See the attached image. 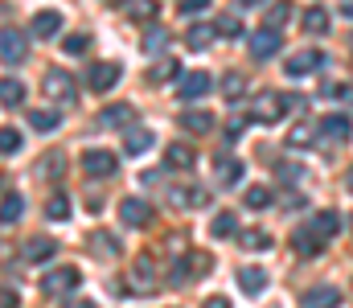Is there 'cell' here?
Masks as SVG:
<instances>
[{"label":"cell","mask_w":353,"mask_h":308,"mask_svg":"<svg viewBox=\"0 0 353 308\" xmlns=\"http://www.w3.org/2000/svg\"><path fill=\"white\" fill-rule=\"evenodd\" d=\"M296 107H300V99H296V95H279V91H267V95H259V99H255V111H251V119L271 127V123H279V119H283L288 111H296Z\"/></svg>","instance_id":"6da1fadb"},{"label":"cell","mask_w":353,"mask_h":308,"mask_svg":"<svg viewBox=\"0 0 353 308\" xmlns=\"http://www.w3.org/2000/svg\"><path fill=\"white\" fill-rule=\"evenodd\" d=\"M79 284H83V271L79 267H54V271L41 276V296L58 300V296H70Z\"/></svg>","instance_id":"7a4b0ae2"},{"label":"cell","mask_w":353,"mask_h":308,"mask_svg":"<svg viewBox=\"0 0 353 308\" xmlns=\"http://www.w3.org/2000/svg\"><path fill=\"white\" fill-rule=\"evenodd\" d=\"M41 95L50 103H62V107H70V103L79 99V87H74V79L66 74V70H50L46 79H41Z\"/></svg>","instance_id":"3957f363"},{"label":"cell","mask_w":353,"mask_h":308,"mask_svg":"<svg viewBox=\"0 0 353 308\" xmlns=\"http://www.w3.org/2000/svg\"><path fill=\"white\" fill-rule=\"evenodd\" d=\"M83 169H87V177H94V181H107V177L119 173V161L107 148H87L83 152Z\"/></svg>","instance_id":"277c9868"},{"label":"cell","mask_w":353,"mask_h":308,"mask_svg":"<svg viewBox=\"0 0 353 308\" xmlns=\"http://www.w3.org/2000/svg\"><path fill=\"white\" fill-rule=\"evenodd\" d=\"M128 288H132L136 296H152V292L161 288V280L152 276V259H136V271H132Z\"/></svg>","instance_id":"5b68a950"},{"label":"cell","mask_w":353,"mask_h":308,"mask_svg":"<svg viewBox=\"0 0 353 308\" xmlns=\"http://www.w3.org/2000/svg\"><path fill=\"white\" fill-rule=\"evenodd\" d=\"M275 54H279V29L263 25V29L251 37V58H255V62H267V58H275Z\"/></svg>","instance_id":"8992f818"},{"label":"cell","mask_w":353,"mask_h":308,"mask_svg":"<svg viewBox=\"0 0 353 308\" xmlns=\"http://www.w3.org/2000/svg\"><path fill=\"white\" fill-rule=\"evenodd\" d=\"M115 83H119V66H115V62H94V66L87 70V87L90 91H99V95L111 91Z\"/></svg>","instance_id":"52a82bcc"},{"label":"cell","mask_w":353,"mask_h":308,"mask_svg":"<svg viewBox=\"0 0 353 308\" xmlns=\"http://www.w3.org/2000/svg\"><path fill=\"white\" fill-rule=\"evenodd\" d=\"M25 54H29V45H25V37H21L17 29H4V33H0V62H8V66H17V62H25Z\"/></svg>","instance_id":"ba28073f"},{"label":"cell","mask_w":353,"mask_h":308,"mask_svg":"<svg viewBox=\"0 0 353 308\" xmlns=\"http://www.w3.org/2000/svg\"><path fill=\"white\" fill-rule=\"evenodd\" d=\"M210 87H214V79H210L205 70H189V74L176 83L181 99H201V95H210Z\"/></svg>","instance_id":"9c48e42d"},{"label":"cell","mask_w":353,"mask_h":308,"mask_svg":"<svg viewBox=\"0 0 353 308\" xmlns=\"http://www.w3.org/2000/svg\"><path fill=\"white\" fill-rule=\"evenodd\" d=\"M119 218H123V226H148L152 222V205L144 202V198H123Z\"/></svg>","instance_id":"30bf717a"},{"label":"cell","mask_w":353,"mask_h":308,"mask_svg":"<svg viewBox=\"0 0 353 308\" xmlns=\"http://www.w3.org/2000/svg\"><path fill=\"white\" fill-rule=\"evenodd\" d=\"M21 255H25L29 263H41V259H54V255H58V238H46V234H37V238H25V247H21Z\"/></svg>","instance_id":"8fae6325"},{"label":"cell","mask_w":353,"mask_h":308,"mask_svg":"<svg viewBox=\"0 0 353 308\" xmlns=\"http://www.w3.org/2000/svg\"><path fill=\"white\" fill-rule=\"evenodd\" d=\"M292 243H296V251H300V255H308V259H312V255H321V251H325V243H329V238H325L316 226H308V230H296V238H292Z\"/></svg>","instance_id":"7c38bea8"},{"label":"cell","mask_w":353,"mask_h":308,"mask_svg":"<svg viewBox=\"0 0 353 308\" xmlns=\"http://www.w3.org/2000/svg\"><path fill=\"white\" fill-rule=\"evenodd\" d=\"M321 62H325V54H321V50H300L296 58H288V74H292V79H300V74L316 70Z\"/></svg>","instance_id":"4fadbf2b"},{"label":"cell","mask_w":353,"mask_h":308,"mask_svg":"<svg viewBox=\"0 0 353 308\" xmlns=\"http://www.w3.org/2000/svg\"><path fill=\"white\" fill-rule=\"evenodd\" d=\"M62 29V12H54V8H46V12H37L33 17V37L37 41H46V37H54Z\"/></svg>","instance_id":"5bb4252c"},{"label":"cell","mask_w":353,"mask_h":308,"mask_svg":"<svg viewBox=\"0 0 353 308\" xmlns=\"http://www.w3.org/2000/svg\"><path fill=\"white\" fill-rule=\"evenodd\" d=\"M181 127H185V132H193V136H205V132L214 127V115H210L205 107H201V111H197V107H189V111L181 115Z\"/></svg>","instance_id":"9a60e30c"},{"label":"cell","mask_w":353,"mask_h":308,"mask_svg":"<svg viewBox=\"0 0 353 308\" xmlns=\"http://www.w3.org/2000/svg\"><path fill=\"white\" fill-rule=\"evenodd\" d=\"M239 288H243L247 296H259L267 288V271L263 267H243V271H239Z\"/></svg>","instance_id":"2e32d148"},{"label":"cell","mask_w":353,"mask_h":308,"mask_svg":"<svg viewBox=\"0 0 353 308\" xmlns=\"http://www.w3.org/2000/svg\"><path fill=\"white\" fill-rule=\"evenodd\" d=\"M337 300H341V292H337V288H329V284L308 288V292L300 296V305H308V308H325V305H337Z\"/></svg>","instance_id":"e0dca14e"},{"label":"cell","mask_w":353,"mask_h":308,"mask_svg":"<svg viewBox=\"0 0 353 308\" xmlns=\"http://www.w3.org/2000/svg\"><path fill=\"white\" fill-rule=\"evenodd\" d=\"M214 177L222 185H234L243 177V161H230V156H214Z\"/></svg>","instance_id":"ac0fdd59"},{"label":"cell","mask_w":353,"mask_h":308,"mask_svg":"<svg viewBox=\"0 0 353 308\" xmlns=\"http://www.w3.org/2000/svg\"><path fill=\"white\" fill-rule=\"evenodd\" d=\"M21 214H25V198H21V194H4V198H0V226L21 222Z\"/></svg>","instance_id":"d6986e66"},{"label":"cell","mask_w":353,"mask_h":308,"mask_svg":"<svg viewBox=\"0 0 353 308\" xmlns=\"http://www.w3.org/2000/svg\"><path fill=\"white\" fill-rule=\"evenodd\" d=\"M132 115H136V107L115 103V107H107V111L99 115V123H103V127H123V123H132Z\"/></svg>","instance_id":"ffe728a7"},{"label":"cell","mask_w":353,"mask_h":308,"mask_svg":"<svg viewBox=\"0 0 353 308\" xmlns=\"http://www.w3.org/2000/svg\"><path fill=\"white\" fill-rule=\"evenodd\" d=\"M193 161H197V156H193L189 144H169V152H165V165H169V169H181V173L193 169Z\"/></svg>","instance_id":"44dd1931"},{"label":"cell","mask_w":353,"mask_h":308,"mask_svg":"<svg viewBox=\"0 0 353 308\" xmlns=\"http://www.w3.org/2000/svg\"><path fill=\"white\" fill-rule=\"evenodd\" d=\"M169 202L181 205V209H193V205L210 202V194H205V189H169Z\"/></svg>","instance_id":"7402d4cb"},{"label":"cell","mask_w":353,"mask_h":308,"mask_svg":"<svg viewBox=\"0 0 353 308\" xmlns=\"http://www.w3.org/2000/svg\"><path fill=\"white\" fill-rule=\"evenodd\" d=\"M152 140H157V136H152L148 127H132V132H128V140H123V148H128L132 156H140V152H148V148H152Z\"/></svg>","instance_id":"603a6c76"},{"label":"cell","mask_w":353,"mask_h":308,"mask_svg":"<svg viewBox=\"0 0 353 308\" xmlns=\"http://www.w3.org/2000/svg\"><path fill=\"white\" fill-rule=\"evenodd\" d=\"M300 25H304L308 33H325V29H329V8H304Z\"/></svg>","instance_id":"cb8c5ba5"},{"label":"cell","mask_w":353,"mask_h":308,"mask_svg":"<svg viewBox=\"0 0 353 308\" xmlns=\"http://www.w3.org/2000/svg\"><path fill=\"white\" fill-rule=\"evenodd\" d=\"M90 255H99V259H115V255H119V243H115L111 234H90Z\"/></svg>","instance_id":"d4e9b609"},{"label":"cell","mask_w":353,"mask_h":308,"mask_svg":"<svg viewBox=\"0 0 353 308\" xmlns=\"http://www.w3.org/2000/svg\"><path fill=\"white\" fill-rule=\"evenodd\" d=\"M0 103L4 107H21L25 103V87L17 79H0Z\"/></svg>","instance_id":"484cf974"},{"label":"cell","mask_w":353,"mask_h":308,"mask_svg":"<svg viewBox=\"0 0 353 308\" xmlns=\"http://www.w3.org/2000/svg\"><path fill=\"white\" fill-rule=\"evenodd\" d=\"M312 226H316V230H321V234H325V238H333V234H337V230H341V218H337V214H333V209H321V214H316V218H312Z\"/></svg>","instance_id":"4316f807"},{"label":"cell","mask_w":353,"mask_h":308,"mask_svg":"<svg viewBox=\"0 0 353 308\" xmlns=\"http://www.w3.org/2000/svg\"><path fill=\"white\" fill-rule=\"evenodd\" d=\"M214 29H218L222 37H230V41H234V37H243V17L226 12V17H218V25H214Z\"/></svg>","instance_id":"83f0119b"},{"label":"cell","mask_w":353,"mask_h":308,"mask_svg":"<svg viewBox=\"0 0 353 308\" xmlns=\"http://www.w3.org/2000/svg\"><path fill=\"white\" fill-rule=\"evenodd\" d=\"M29 127L33 132H54L58 127V111H29Z\"/></svg>","instance_id":"f1b7e54d"},{"label":"cell","mask_w":353,"mask_h":308,"mask_svg":"<svg viewBox=\"0 0 353 308\" xmlns=\"http://www.w3.org/2000/svg\"><path fill=\"white\" fill-rule=\"evenodd\" d=\"M243 205H251V209H267V205H271V189H267V185H251V189L243 194Z\"/></svg>","instance_id":"f546056e"},{"label":"cell","mask_w":353,"mask_h":308,"mask_svg":"<svg viewBox=\"0 0 353 308\" xmlns=\"http://www.w3.org/2000/svg\"><path fill=\"white\" fill-rule=\"evenodd\" d=\"M321 132H325V136H337V140H345L353 127H350V119H345V115H329V119L321 123Z\"/></svg>","instance_id":"4dcf8cb0"},{"label":"cell","mask_w":353,"mask_h":308,"mask_svg":"<svg viewBox=\"0 0 353 308\" xmlns=\"http://www.w3.org/2000/svg\"><path fill=\"white\" fill-rule=\"evenodd\" d=\"M288 17H292V0H275L271 12H267V25L279 29V25H288Z\"/></svg>","instance_id":"1f68e13d"},{"label":"cell","mask_w":353,"mask_h":308,"mask_svg":"<svg viewBox=\"0 0 353 308\" xmlns=\"http://www.w3.org/2000/svg\"><path fill=\"white\" fill-rule=\"evenodd\" d=\"M214 33H218V29H210V25H193V29L185 33V41H189L193 50H201V45H210V41H214Z\"/></svg>","instance_id":"d6a6232c"},{"label":"cell","mask_w":353,"mask_h":308,"mask_svg":"<svg viewBox=\"0 0 353 308\" xmlns=\"http://www.w3.org/2000/svg\"><path fill=\"white\" fill-rule=\"evenodd\" d=\"M21 152V132L17 127H0V156H12Z\"/></svg>","instance_id":"836d02e7"},{"label":"cell","mask_w":353,"mask_h":308,"mask_svg":"<svg viewBox=\"0 0 353 308\" xmlns=\"http://www.w3.org/2000/svg\"><path fill=\"white\" fill-rule=\"evenodd\" d=\"M210 230H214V238H226V234H234V230H239V218H234V214H218Z\"/></svg>","instance_id":"e575fe53"},{"label":"cell","mask_w":353,"mask_h":308,"mask_svg":"<svg viewBox=\"0 0 353 308\" xmlns=\"http://www.w3.org/2000/svg\"><path fill=\"white\" fill-rule=\"evenodd\" d=\"M210 267H214V259L201 255V251H193V255H189V271H185V280H189V276H210Z\"/></svg>","instance_id":"d590c367"},{"label":"cell","mask_w":353,"mask_h":308,"mask_svg":"<svg viewBox=\"0 0 353 308\" xmlns=\"http://www.w3.org/2000/svg\"><path fill=\"white\" fill-rule=\"evenodd\" d=\"M123 4H128V12L140 17V21H152V17H157V0H123Z\"/></svg>","instance_id":"8d00e7d4"},{"label":"cell","mask_w":353,"mask_h":308,"mask_svg":"<svg viewBox=\"0 0 353 308\" xmlns=\"http://www.w3.org/2000/svg\"><path fill=\"white\" fill-rule=\"evenodd\" d=\"M243 247L247 251H267L271 238H267V230H243Z\"/></svg>","instance_id":"74e56055"},{"label":"cell","mask_w":353,"mask_h":308,"mask_svg":"<svg viewBox=\"0 0 353 308\" xmlns=\"http://www.w3.org/2000/svg\"><path fill=\"white\" fill-rule=\"evenodd\" d=\"M243 91H247V79H243V74H226V83H222V95H226V99H239Z\"/></svg>","instance_id":"f35d334b"},{"label":"cell","mask_w":353,"mask_h":308,"mask_svg":"<svg viewBox=\"0 0 353 308\" xmlns=\"http://www.w3.org/2000/svg\"><path fill=\"white\" fill-rule=\"evenodd\" d=\"M46 214H50L54 222H62V218H70V202L58 194V198H50V202H46Z\"/></svg>","instance_id":"ab89813d"},{"label":"cell","mask_w":353,"mask_h":308,"mask_svg":"<svg viewBox=\"0 0 353 308\" xmlns=\"http://www.w3.org/2000/svg\"><path fill=\"white\" fill-rule=\"evenodd\" d=\"M87 45H90V37H87V33H74V37H66V41H62V50H66L70 58H79V54H87Z\"/></svg>","instance_id":"60d3db41"},{"label":"cell","mask_w":353,"mask_h":308,"mask_svg":"<svg viewBox=\"0 0 353 308\" xmlns=\"http://www.w3.org/2000/svg\"><path fill=\"white\" fill-rule=\"evenodd\" d=\"M165 41H169V33H165V29H148L144 50H148V54H161V50H165Z\"/></svg>","instance_id":"b9f144b4"},{"label":"cell","mask_w":353,"mask_h":308,"mask_svg":"<svg viewBox=\"0 0 353 308\" xmlns=\"http://www.w3.org/2000/svg\"><path fill=\"white\" fill-rule=\"evenodd\" d=\"M312 132H316L312 123H300V127L288 136V144H292V148H304V144H312Z\"/></svg>","instance_id":"7bdbcfd3"},{"label":"cell","mask_w":353,"mask_h":308,"mask_svg":"<svg viewBox=\"0 0 353 308\" xmlns=\"http://www.w3.org/2000/svg\"><path fill=\"white\" fill-rule=\"evenodd\" d=\"M173 74H176V62H173V58H169V62H157L148 79H152V83H165V79H173Z\"/></svg>","instance_id":"ee69618b"},{"label":"cell","mask_w":353,"mask_h":308,"mask_svg":"<svg viewBox=\"0 0 353 308\" xmlns=\"http://www.w3.org/2000/svg\"><path fill=\"white\" fill-rule=\"evenodd\" d=\"M37 169H41L46 177H62V173H58V169H62V156H58V152H50V156H46L41 165H37Z\"/></svg>","instance_id":"f6af8a7d"},{"label":"cell","mask_w":353,"mask_h":308,"mask_svg":"<svg viewBox=\"0 0 353 308\" xmlns=\"http://www.w3.org/2000/svg\"><path fill=\"white\" fill-rule=\"evenodd\" d=\"M279 177H283L288 185H296V181L304 177V169H296V165H283V169H279Z\"/></svg>","instance_id":"bcb514c9"},{"label":"cell","mask_w":353,"mask_h":308,"mask_svg":"<svg viewBox=\"0 0 353 308\" xmlns=\"http://www.w3.org/2000/svg\"><path fill=\"white\" fill-rule=\"evenodd\" d=\"M201 8H210V0H181V12H185V17H193V12H201Z\"/></svg>","instance_id":"7dc6e473"},{"label":"cell","mask_w":353,"mask_h":308,"mask_svg":"<svg viewBox=\"0 0 353 308\" xmlns=\"http://www.w3.org/2000/svg\"><path fill=\"white\" fill-rule=\"evenodd\" d=\"M341 12H345V17H353V0H341Z\"/></svg>","instance_id":"c3c4849f"},{"label":"cell","mask_w":353,"mask_h":308,"mask_svg":"<svg viewBox=\"0 0 353 308\" xmlns=\"http://www.w3.org/2000/svg\"><path fill=\"white\" fill-rule=\"evenodd\" d=\"M350 189H353V169H350Z\"/></svg>","instance_id":"681fc988"},{"label":"cell","mask_w":353,"mask_h":308,"mask_svg":"<svg viewBox=\"0 0 353 308\" xmlns=\"http://www.w3.org/2000/svg\"><path fill=\"white\" fill-rule=\"evenodd\" d=\"M243 4H259V0H243Z\"/></svg>","instance_id":"f907efd6"}]
</instances>
